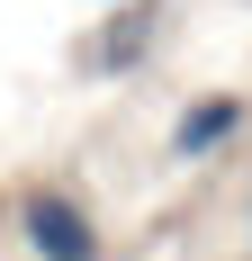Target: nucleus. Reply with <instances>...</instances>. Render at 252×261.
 Returning <instances> with one entry per match:
<instances>
[{
    "label": "nucleus",
    "instance_id": "f257e3e1",
    "mask_svg": "<svg viewBox=\"0 0 252 261\" xmlns=\"http://www.w3.org/2000/svg\"><path fill=\"white\" fill-rule=\"evenodd\" d=\"M18 234H27V252H36V261H99V225H90L81 198H63V189H27Z\"/></svg>",
    "mask_w": 252,
    "mask_h": 261
},
{
    "label": "nucleus",
    "instance_id": "f03ea898",
    "mask_svg": "<svg viewBox=\"0 0 252 261\" xmlns=\"http://www.w3.org/2000/svg\"><path fill=\"white\" fill-rule=\"evenodd\" d=\"M234 126H243V99H234V90H216V99H198V108L171 126V153H180V162H207Z\"/></svg>",
    "mask_w": 252,
    "mask_h": 261
}]
</instances>
